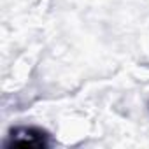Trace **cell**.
<instances>
[{"instance_id": "1", "label": "cell", "mask_w": 149, "mask_h": 149, "mask_svg": "<svg viewBox=\"0 0 149 149\" xmlns=\"http://www.w3.org/2000/svg\"><path fill=\"white\" fill-rule=\"evenodd\" d=\"M46 147L49 146V139L42 130L32 128V126H21L11 132L9 140L6 142V147Z\"/></svg>"}]
</instances>
